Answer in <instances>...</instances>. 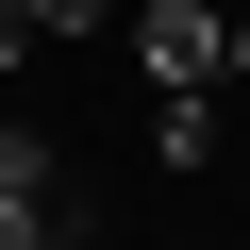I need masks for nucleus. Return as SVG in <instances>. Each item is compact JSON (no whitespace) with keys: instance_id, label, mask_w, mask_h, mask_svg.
<instances>
[{"instance_id":"423d86ee","label":"nucleus","mask_w":250,"mask_h":250,"mask_svg":"<svg viewBox=\"0 0 250 250\" xmlns=\"http://www.w3.org/2000/svg\"><path fill=\"white\" fill-rule=\"evenodd\" d=\"M17 233H34V217H0V250H17Z\"/></svg>"},{"instance_id":"7ed1b4c3","label":"nucleus","mask_w":250,"mask_h":250,"mask_svg":"<svg viewBox=\"0 0 250 250\" xmlns=\"http://www.w3.org/2000/svg\"><path fill=\"white\" fill-rule=\"evenodd\" d=\"M150 167H217V100H167L150 117Z\"/></svg>"},{"instance_id":"0eeeda50","label":"nucleus","mask_w":250,"mask_h":250,"mask_svg":"<svg viewBox=\"0 0 250 250\" xmlns=\"http://www.w3.org/2000/svg\"><path fill=\"white\" fill-rule=\"evenodd\" d=\"M233 17H250V0H233Z\"/></svg>"},{"instance_id":"f03ea898","label":"nucleus","mask_w":250,"mask_h":250,"mask_svg":"<svg viewBox=\"0 0 250 250\" xmlns=\"http://www.w3.org/2000/svg\"><path fill=\"white\" fill-rule=\"evenodd\" d=\"M67 184H50V134H0V217H50Z\"/></svg>"},{"instance_id":"39448f33","label":"nucleus","mask_w":250,"mask_h":250,"mask_svg":"<svg viewBox=\"0 0 250 250\" xmlns=\"http://www.w3.org/2000/svg\"><path fill=\"white\" fill-rule=\"evenodd\" d=\"M83 17H100V0H34V34H83Z\"/></svg>"},{"instance_id":"20e7f679","label":"nucleus","mask_w":250,"mask_h":250,"mask_svg":"<svg viewBox=\"0 0 250 250\" xmlns=\"http://www.w3.org/2000/svg\"><path fill=\"white\" fill-rule=\"evenodd\" d=\"M17 50H34V0H0V67H17Z\"/></svg>"},{"instance_id":"f257e3e1","label":"nucleus","mask_w":250,"mask_h":250,"mask_svg":"<svg viewBox=\"0 0 250 250\" xmlns=\"http://www.w3.org/2000/svg\"><path fill=\"white\" fill-rule=\"evenodd\" d=\"M134 50H150V100H217V83L250 67V17H233V0H150Z\"/></svg>"}]
</instances>
